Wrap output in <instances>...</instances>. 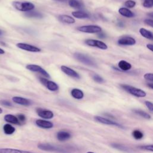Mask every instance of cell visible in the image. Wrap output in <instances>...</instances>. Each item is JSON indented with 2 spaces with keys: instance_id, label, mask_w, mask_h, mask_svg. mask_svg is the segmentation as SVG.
<instances>
[{
  "instance_id": "obj_1",
  "label": "cell",
  "mask_w": 153,
  "mask_h": 153,
  "mask_svg": "<svg viewBox=\"0 0 153 153\" xmlns=\"http://www.w3.org/2000/svg\"><path fill=\"white\" fill-rule=\"evenodd\" d=\"M38 148L42 151H50V152H56L58 153H69L66 149L60 148L57 146H54L53 145L50 143H39L37 145Z\"/></svg>"
},
{
  "instance_id": "obj_2",
  "label": "cell",
  "mask_w": 153,
  "mask_h": 153,
  "mask_svg": "<svg viewBox=\"0 0 153 153\" xmlns=\"http://www.w3.org/2000/svg\"><path fill=\"white\" fill-rule=\"evenodd\" d=\"M121 87L129 94L137 97H144L146 96V93L142 89L134 87L127 84H121Z\"/></svg>"
},
{
  "instance_id": "obj_3",
  "label": "cell",
  "mask_w": 153,
  "mask_h": 153,
  "mask_svg": "<svg viewBox=\"0 0 153 153\" xmlns=\"http://www.w3.org/2000/svg\"><path fill=\"white\" fill-rule=\"evenodd\" d=\"M13 6L17 10L21 11H29L32 10L35 5L30 2H19L14 1L13 2Z\"/></svg>"
},
{
  "instance_id": "obj_4",
  "label": "cell",
  "mask_w": 153,
  "mask_h": 153,
  "mask_svg": "<svg viewBox=\"0 0 153 153\" xmlns=\"http://www.w3.org/2000/svg\"><path fill=\"white\" fill-rule=\"evenodd\" d=\"M75 58L78 60V61L81 62V63L91 66H96V64L94 61L89 56L81 53H75L74 54Z\"/></svg>"
},
{
  "instance_id": "obj_5",
  "label": "cell",
  "mask_w": 153,
  "mask_h": 153,
  "mask_svg": "<svg viewBox=\"0 0 153 153\" xmlns=\"http://www.w3.org/2000/svg\"><path fill=\"white\" fill-rule=\"evenodd\" d=\"M77 30L88 33H96L102 32V28L97 25H85L77 27Z\"/></svg>"
},
{
  "instance_id": "obj_6",
  "label": "cell",
  "mask_w": 153,
  "mask_h": 153,
  "mask_svg": "<svg viewBox=\"0 0 153 153\" xmlns=\"http://www.w3.org/2000/svg\"><path fill=\"white\" fill-rule=\"evenodd\" d=\"M85 43L90 47H94L102 50H106L108 48V45L103 42L99 40L88 39L85 41Z\"/></svg>"
},
{
  "instance_id": "obj_7",
  "label": "cell",
  "mask_w": 153,
  "mask_h": 153,
  "mask_svg": "<svg viewBox=\"0 0 153 153\" xmlns=\"http://www.w3.org/2000/svg\"><path fill=\"white\" fill-rule=\"evenodd\" d=\"M26 68L30 71L39 73L40 74H41L42 75L45 76V78H50V77L48 73L45 69H44L42 67H41L38 65H33V64H29V65H27L26 66Z\"/></svg>"
},
{
  "instance_id": "obj_8",
  "label": "cell",
  "mask_w": 153,
  "mask_h": 153,
  "mask_svg": "<svg viewBox=\"0 0 153 153\" xmlns=\"http://www.w3.org/2000/svg\"><path fill=\"white\" fill-rule=\"evenodd\" d=\"M39 79L40 82L44 85H45L49 90L52 91H55L59 89V86L56 82H54L52 81L48 80L47 79H46L45 78L39 77Z\"/></svg>"
},
{
  "instance_id": "obj_9",
  "label": "cell",
  "mask_w": 153,
  "mask_h": 153,
  "mask_svg": "<svg viewBox=\"0 0 153 153\" xmlns=\"http://www.w3.org/2000/svg\"><path fill=\"white\" fill-rule=\"evenodd\" d=\"M94 120L96 121H97V122L100 123H102V124H106V125H111V126H117L118 127H120V128H123V126L117 123V122H115L111 120H109L108 118H106L105 117H100V116H95L94 117Z\"/></svg>"
},
{
  "instance_id": "obj_10",
  "label": "cell",
  "mask_w": 153,
  "mask_h": 153,
  "mask_svg": "<svg viewBox=\"0 0 153 153\" xmlns=\"http://www.w3.org/2000/svg\"><path fill=\"white\" fill-rule=\"evenodd\" d=\"M16 45L18 48H19L22 50H23L27 51H30V52H33V53L41 51V49L39 48L35 47L34 45H32L26 44V43L19 42V43H17L16 44Z\"/></svg>"
},
{
  "instance_id": "obj_11",
  "label": "cell",
  "mask_w": 153,
  "mask_h": 153,
  "mask_svg": "<svg viewBox=\"0 0 153 153\" xmlns=\"http://www.w3.org/2000/svg\"><path fill=\"white\" fill-rule=\"evenodd\" d=\"M136 39L131 36H121L118 40V44L120 45H133L136 44Z\"/></svg>"
},
{
  "instance_id": "obj_12",
  "label": "cell",
  "mask_w": 153,
  "mask_h": 153,
  "mask_svg": "<svg viewBox=\"0 0 153 153\" xmlns=\"http://www.w3.org/2000/svg\"><path fill=\"white\" fill-rule=\"evenodd\" d=\"M36 112L39 117L44 119H51L54 117L53 112L48 109L37 108Z\"/></svg>"
},
{
  "instance_id": "obj_13",
  "label": "cell",
  "mask_w": 153,
  "mask_h": 153,
  "mask_svg": "<svg viewBox=\"0 0 153 153\" xmlns=\"http://www.w3.org/2000/svg\"><path fill=\"white\" fill-rule=\"evenodd\" d=\"M60 68H61V70L62 72H63L65 74H66L67 75H68L69 76H71V77L75 78H77V79H79L80 78L79 75L75 71H74V69H72L66 66L62 65V66H61Z\"/></svg>"
},
{
  "instance_id": "obj_14",
  "label": "cell",
  "mask_w": 153,
  "mask_h": 153,
  "mask_svg": "<svg viewBox=\"0 0 153 153\" xmlns=\"http://www.w3.org/2000/svg\"><path fill=\"white\" fill-rule=\"evenodd\" d=\"M12 100L14 103L23 106H29L31 104L30 100L19 96H14L12 98Z\"/></svg>"
},
{
  "instance_id": "obj_15",
  "label": "cell",
  "mask_w": 153,
  "mask_h": 153,
  "mask_svg": "<svg viewBox=\"0 0 153 153\" xmlns=\"http://www.w3.org/2000/svg\"><path fill=\"white\" fill-rule=\"evenodd\" d=\"M36 124L42 128H51L53 127V124L51 121L44 120H37L35 121Z\"/></svg>"
},
{
  "instance_id": "obj_16",
  "label": "cell",
  "mask_w": 153,
  "mask_h": 153,
  "mask_svg": "<svg viewBox=\"0 0 153 153\" xmlns=\"http://www.w3.org/2000/svg\"><path fill=\"white\" fill-rule=\"evenodd\" d=\"M4 119L5 121L13 124H16V125H20V121L19 120V119L17 118V117H16L14 115H11V114H6L4 117Z\"/></svg>"
},
{
  "instance_id": "obj_17",
  "label": "cell",
  "mask_w": 153,
  "mask_h": 153,
  "mask_svg": "<svg viewBox=\"0 0 153 153\" xmlns=\"http://www.w3.org/2000/svg\"><path fill=\"white\" fill-rule=\"evenodd\" d=\"M118 13L123 16L127 18H132L134 16V13L126 7H121L118 10Z\"/></svg>"
},
{
  "instance_id": "obj_18",
  "label": "cell",
  "mask_w": 153,
  "mask_h": 153,
  "mask_svg": "<svg viewBox=\"0 0 153 153\" xmlns=\"http://www.w3.org/2000/svg\"><path fill=\"white\" fill-rule=\"evenodd\" d=\"M59 20L63 23H65L68 24H73L75 22V19L72 17H71L70 16L66 15V14L60 15L59 16Z\"/></svg>"
},
{
  "instance_id": "obj_19",
  "label": "cell",
  "mask_w": 153,
  "mask_h": 153,
  "mask_svg": "<svg viewBox=\"0 0 153 153\" xmlns=\"http://www.w3.org/2000/svg\"><path fill=\"white\" fill-rule=\"evenodd\" d=\"M118 66L120 70L123 71H129L131 68V65L124 60H120L118 63Z\"/></svg>"
},
{
  "instance_id": "obj_20",
  "label": "cell",
  "mask_w": 153,
  "mask_h": 153,
  "mask_svg": "<svg viewBox=\"0 0 153 153\" xmlns=\"http://www.w3.org/2000/svg\"><path fill=\"white\" fill-rule=\"evenodd\" d=\"M71 137V134L69 132L65 131H60L57 133V138L59 140L64 141L70 139Z\"/></svg>"
},
{
  "instance_id": "obj_21",
  "label": "cell",
  "mask_w": 153,
  "mask_h": 153,
  "mask_svg": "<svg viewBox=\"0 0 153 153\" xmlns=\"http://www.w3.org/2000/svg\"><path fill=\"white\" fill-rule=\"evenodd\" d=\"M71 96L76 99H81L84 97V93L78 88H73L71 91Z\"/></svg>"
},
{
  "instance_id": "obj_22",
  "label": "cell",
  "mask_w": 153,
  "mask_h": 153,
  "mask_svg": "<svg viewBox=\"0 0 153 153\" xmlns=\"http://www.w3.org/2000/svg\"><path fill=\"white\" fill-rule=\"evenodd\" d=\"M139 33L143 37L148 39L153 40V33L151 31L143 27H141L139 29Z\"/></svg>"
},
{
  "instance_id": "obj_23",
  "label": "cell",
  "mask_w": 153,
  "mask_h": 153,
  "mask_svg": "<svg viewBox=\"0 0 153 153\" xmlns=\"http://www.w3.org/2000/svg\"><path fill=\"white\" fill-rule=\"evenodd\" d=\"M72 14L74 17L78 19H87L90 17V14L83 11H76L72 13Z\"/></svg>"
},
{
  "instance_id": "obj_24",
  "label": "cell",
  "mask_w": 153,
  "mask_h": 153,
  "mask_svg": "<svg viewBox=\"0 0 153 153\" xmlns=\"http://www.w3.org/2000/svg\"><path fill=\"white\" fill-rule=\"evenodd\" d=\"M0 153H25V151L14 148H0Z\"/></svg>"
},
{
  "instance_id": "obj_25",
  "label": "cell",
  "mask_w": 153,
  "mask_h": 153,
  "mask_svg": "<svg viewBox=\"0 0 153 153\" xmlns=\"http://www.w3.org/2000/svg\"><path fill=\"white\" fill-rule=\"evenodd\" d=\"M25 15L27 17H33V18H42V14L38 12L35 11H29L25 13Z\"/></svg>"
},
{
  "instance_id": "obj_26",
  "label": "cell",
  "mask_w": 153,
  "mask_h": 153,
  "mask_svg": "<svg viewBox=\"0 0 153 153\" xmlns=\"http://www.w3.org/2000/svg\"><path fill=\"white\" fill-rule=\"evenodd\" d=\"M3 130L6 134H12L15 131V128L11 124H6L3 127Z\"/></svg>"
},
{
  "instance_id": "obj_27",
  "label": "cell",
  "mask_w": 153,
  "mask_h": 153,
  "mask_svg": "<svg viewBox=\"0 0 153 153\" xmlns=\"http://www.w3.org/2000/svg\"><path fill=\"white\" fill-rule=\"evenodd\" d=\"M69 5L74 8L80 9L82 7V4L78 0H69Z\"/></svg>"
},
{
  "instance_id": "obj_28",
  "label": "cell",
  "mask_w": 153,
  "mask_h": 153,
  "mask_svg": "<svg viewBox=\"0 0 153 153\" xmlns=\"http://www.w3.org/2000/svg\"><path fill=\"white\" fill-rule=\"evenodd\" d=\"M133 112L136 114L137 115H139L140 116H141L142 117H143L144 118H146V119H148V120H149L151 119V115L149 114H148V113H146V112L143 111H142L140 109H134L133 111Z\"/></svg>"
},
{
  "instance_id": "obj_29",
  "label": "cell",
  "mask_w": 153,
  "mask_h": 153,
  "mask_svg": "<svg viewBox=\"0 0 153 153\" xmlns=\"http://www.w3.org/2000/svg\"><path fill=\"white\" fill-rule=\"evenodd\" d=\"M132 136L133 137L136 139V140H139V139H141L143 138V134L142 132H141L140 130H135L132 132Z\"/></svg>"
},
{
  "instance_id": "obj_30",
  "label": "cell",
  "mask_w": 153,
  "mask_h": 153,
  "mask_svg": "<svg viewBox=\"0 0 153 153\" xmlns=\"http://www.w3.org/2000/svg\"><path fill=\"white\" fill-rule=\"evenodd\" d=\"M124 5L127 8H132L135 7L136 2L133 0H128L124 2Z\"/></svg>"
},
{
  "instance_id": "obj_31",
  "label": "cell",
  "mask_w": 153,
  "mask_h": 153,
  "mask_svg": "<svg viewBox=\"0 0 153 153\" xmlns=\"http://www.w3.org/2000/svg\"><path fill=\"white\" fill-rule=\"evenodd\" d=\"M143 6L146 8H151L153 7V0H143Z\"/></svg>"
},
{
  "instance_id": "obj_32",
  "label": "cell",
  "mask_w": 153,
  "mask_h": 153,
  "mask_svg": "<svg viewBox=\"0 0 153 153\" xmlns=\"http://www.w3.org/2000/svg\"><path fill=\"white\" fill-rule=\"evenodd\" d=\"M112 146H113L114 148H117V149H118L120 150H122V151H127L128 150V148L127 147H126L125 146L123 145H121V144H118V143H112Z\"/></svg>"
},
{
  "instance_id": "obj_33",
  "label": "cell",
  "mask_w": 153,
  "mask_h": 153,
  "mask_svg": "<svg viewBox=\"0 0 153 153\" xmlns=\"http://www.w3.org/2000/svg\"><path fill=\"white\" fill-rule=\"evenodd\" d=\"M93 78L94 81H96V82H98V83H102L104 82V79L102 76H100V75H99L97 74H94L93 76Z\"/></svg>"
},
{
  "instance_id": "obj_34",
  "label": "cell",
  "mask_w": 153,
  "mask_h": 153,
  "mask_svg": "<svg viewBox=\"0 0 153 153\" xmlns=\"http://www.w3.org/2000/svg\"><path fill=\"white\" fill-rule=\"evenodd\" d=\"M140 148L146 150V151H149L153 152V145H143L140 146Z\"/></svg>"
},
{
  "instance_id": "obj_35",
  "label": "cell",
  "mask_w": 153,
  "mask_h": 153,
  "mask_svg": "<svg viewBox=\"0 0 153 153\" xmlns=\"http://www.w3.org/2000/svg\"><path fill=\"white\" fill-rule=\"evenodd\" d=\"M144 78L146 80L153 82V74L152 73H146L143 75Z\"/></svg>"
},
{
  "instance_id": "obj_36",
  "label": "cell",
  "mask_w": 153,
  "mask_h": 153,
  "mask_svg": "<svg viewBox=\"0 0 153 153\" xmlns=\"http://www.w3.org/2000/svg\"><path fill=\"white\" fill-rule=\"evenodd\" d=\"M145 103L149 111H153V103H152L149 101H145Z\"/></svg>"
},
{
  "instance_id": "obj_37",
  "label": "cell",
  "mask_w": 153,
  "mask_h": 153,
  "mask_svg": "<svg viewBox=\"0 0 153 153\" xmlns=\"http://www.w3.org/2000/svg\"><path fill=\"white\" fill-rule=\"evenodd\" d=\"M0 104L4 106H12L11 102H9L8 100H1Z\"/></svg>"
},
{
  "instance_id": "obj_38",
  "label": "cell",
  "mask_w": 153,
  "mask_h": 153,
  "mask_svg": "<svg viewBox=\"0 0 153 153\" xmlns=\"http://www.w3.org/2000/svg\"><path fill=\"white\" fill-rule=\"evenodd\" d=\"M144 22L146 25L153 27V20L149 19H146L144 20Z\"/></svg>"
},
{
  "instance_id": "obj_39",
  "label": "cell",
  "mask_w": 153,
  "mask_h": 153,
  "mask_svg": "<svg viewBox=\"0 0 153 153\" xmlns=\"http://www.w3.org/2000/svg\"><path fill=\"white\" fill-rule=\"evenodd\" d=\"M17 118L19 119V120L20 121L23 122V121H25L26 120V117H25V115L24 114H18L17 116Z\"/></svg>"
},
{
  "instance_id": "obj_40",
  "label": "cell",
  "mask_w": 153,
  "mask_h": 153,
  "mask_svg": "<svg viewBox=\"0 0 153 153\" xmlns=\"http://www.w3.org/2000/svg\"><path fill=\"white\" fill-rule=\"evenodd\" d=\"M98 37L100 38H105L106 37V35L103 32H100L98 33Z\"/></svg>"
},
{
  "instance_id": "obj_41",
  "label": "cell",
  "mask_w": 153,
  "mask_h": 153,
  "mask_svg": "<svg viewBox=\"0 0 153 153\" xmlns=\"http://www.w3.org/2000/svg\"><path fill=\"white\" fill-rule=\"evenodd\" d=\"M146 47H147V48H148L149 50H151V51L153 52V44H146Z\"/></svg>"
},
{
  "instance_id": "obj_42",
  "label": "cell",
  "mask_w": 153,
  "mask_h": 153,
  "mask_svg": "<svg viewBox=\"0 0 153 153\" xmlns=\"http://www.w3.org/2000/svg\"><path fill=\"white\" fill-rule=\"evenodd\" d=\"M147 15H148L149 17L153 18V12H151V13H148V14H147Z\"/></svg>"
},
{
  "instance_id": "obj_43",
  "label": "cell",
  "mask_w": 153,
  "mask_h": 153,
  "mask_svg": "<svg viewBox=\"0 0 153 153\" xmlns=\"http://www.w3.org/2000/svg\"><path fill=\"white\" fill-rule=\"evenodd\" d=\"M118 25V26H120V27H123V26H124V24H123V23L122 22H119Z\"/></svg>"
},
{
  "instance_id": "obj_44",
  "label": "cell",
  "mask_w": 153,
  "mask_h": 153,
  "mask_svg": "<svg viewBox=\"0 0 153 153\" xmlns=\"http://www.w3.org/2000/svg\"><path fill=\"white\" fill-rule=\"evenodd\" d=\"M5 53V51L0 48V54H4Z\"/></svg>"
},
{
  "instance_id": "obj_45",
  "label": "cell",
  "mask_w": 153,
  "mask_h": 153,
  "mask_svg": "<svg viewBox=\"0 0 153 153\" xmlns=\"http://www.w3.org/2000/svg\"><path fill=\"white\" fill-rule=\"evenodd\" d=\"M148 86L149 87H150L151 89L153 90V83H151V84H148Z\"/></svg>"
},
{
  "instance_id": "obj_46",
  "label": "cell",
  "mask_w": 153,
  "mask_h": 153,
  "mask_svg": "<svg viewBox=\"0 0 153 153\" xmlns=\"http://www.w3.org/2000/svg\"><path fill=\"white\" fill-rule=\"evenodd\" d=\"M54 1H59V2H65L68 1V0H54Z\"/></svg>"
},
{
  "instance_id": "obj_47",
  "label": "cell",
  "mask_w": 153,
  "mask_h": 153,
  "mask_svg": "<svg viewBox=\"0 0 153 153\" xmlns=\"http://www.w3.org/2000/svg\"><path fill=\"white\" fill-rule=\"evenodd\" d=\"M3 34H4V32L1 29H0V36L2 35Z\"/></svg>"
},
{
  "instance_id": "obj_48",
  "label": "cell",
  "mask_w": 153,
  "mask_h": 153,
  "mask_svg": "<svg viewBox=\"0 0 153 153\" xmlns=\"http://www.w3.org/2000/svg\"><path fill=\"white\" fill-rule=\"evenodd\" d=\"M25 153H34V152H30V151H25Z\"/></svg>"
},
{
  "instance_id": "obj_49",
  "label": "cell",
  "mask_w": 153,
  "mask_h": 153,
  "mask_svg": "<svg viewBox=\"0 0 153 153\" xmlns=\"http://www.w3.org/2000/svg\"><path fill=\"white\" fill-rule=\"evenodd\" d=\"M2 112V109L0 108V114H1Z\"/></svg>"
},
{
  "instance_id": "obj_50",
  "label": "cell",
  "mask_w": 153,
  "mask_h": 153,
  "mask_svg": "<svg viewBox=\"0 0 153 153\" xmlns=\"http://www.w3.org/2000/svg\"><path fill=\"white\" fill-rule=\"evenodd\" d=\"M87 153H94V152H91V151H90V152H87Z\"/></svg>"
}]
</instances>
